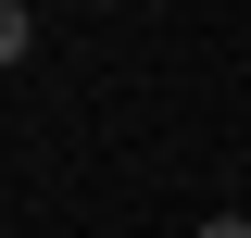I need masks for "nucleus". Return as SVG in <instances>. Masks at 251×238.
<instances>
[{
    "mask_svg": "<svg viewBox=\"0 0 251 238\" xmlns=\"http://www.w3.org/2000/svg\"><path fill=\"white\" fill-rule=\"evenodd\" d=\"M201 238H251V226H239V213H214V226H201Z\"/></svg>",
    "mask_w": 251,
    "mask_h": 238,
    "instance_id": "1",
    "label": "nucleus"
}]
</instances>
